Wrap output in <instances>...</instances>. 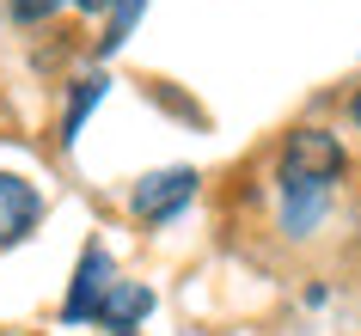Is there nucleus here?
Returning a JSON list of instances; mask_svg holds the SVG:
<instances>
[{
  "label": "nucleus",
  "mask_w": 361,
  "mask_h": 336,
  "mask_svg": "<svg viewBox=\"0 0 361 336\" xmlns=\"http://www.w3.org/2000/svg\"><path fill=\"white\" fill-rule=\"evenodd\" d=\"M343 147H337V135H324V129H294L288 135V147H282V178H306V184H337L343 178Z\"/></svg>",
  "instance_id": "1"
},
{
  "label": "nucleus",
  "mask_w": 361,
  "mask_h": 336,
  "mask_svg": "<svg viewBox=\"0 0 361 336\" xmlns=\"http://www.w3.org/2000/svg\"><path fill=\"white\" fill-rule=\"evenodd\" d=\"M111 287H116L111 257H104L98 244H86V251H80V269H74V287H68V299H61V318H68V324L98 318V306H104V294H111Z\"/></svg>",
  "instance_id": "2"
},
{
  "label": "nucleus",
  "mask_w": 361,
  "mask_h": 336,
  "mask_svg": "<svg viewBox=\"0 0 361 336\" xmlns=\"http://www.w3.org/2000/svg\"><path fill=\"white\" fill-rule=\"evenodd\" d=\"M190 196H196V171H190V166H171V171L141 178V184H135V196H129V208L141 214V220H171Z\"/></svg>",
  "instance_id": "3"
},
{
  "label": "nucleus",
  "mask_w": 361,
  "mask_h": 336,
  "mask_svg": "<svg viewBox=\"0 0 361 336\" xmlns=\"http://www.w3.org/2000/svg\"><path fill=\"white\" fill-rule=\"evenodd\" d=\"M37 220H43L37 184H25L19 171H0V244H19Z\"/></svg>",
  "instance_id": "4"
},
{
  "label": "nucleus",
  "mask_w": 361,
  "mask_h": 336,
  "mask_svg": "<svg viewBox=\"0 0 361 336\" xmlns=\"http://www.w3.org/2000/svg\"><path fill=\"white\" fill-rule=\"evenodd\" d=\"M331 202V184H306V178H282V232H312Z\"/></svg>",
  "instance_id": "5"
},
{
  "label": "nucleus",
  "mask_w": 361,
  "mask_h": 336,
  "mask_svg": "<svg viewBox=\"0 0 361 336\" xmlns=\"http://www.w3.org/2000/svg\"><path fill=\"white\" fill-rule=\"evenodd\" d=\"M147 312H153V287H141V281H116L111 294H104V306H98V324L129 330V324H141Z\"/></svg>",
  "instance_id": "6"
},
{
  "label": "nucleus",
  "mask_w": 361,
  "mask_h": 336,
  "mask_svg": "<svg viewBox=\"0 0 361 336\" xmlns=\"http://www.w3.org/2000/svg\"><path fill=\"white\" fill-rule=\"evenodd\" d=\"M98 98H104V74H92V80H80V86H74V98H68V123H61V141H68V147L80 141V123H86V111H92Z\"/></svg>",
  "instance_id": "7"
},
{
  "label": "nucleus",
  "mask_w": 361,
  "mask_h": 336,
  "mask_svg": "<svg viewBox=\"0 0 361 336\" xmlns=\"http://www.w3.org/2000/svg\"><path fill=\"white\" fill-rule=\"evenodd\" d=\"M141 19V0H116V13H111V37H104V49H116V43L129 37V25Z\"/></svg>",
  "instance_id": "8"
},
{
  "label": "nucleus",
  "mask_w": 361,
  "mask_h": 336,
  "mask_svg": "<svg viewBox=\"0 0 361 336\" xmlns=\"http://www.w3.org/2000/svg\"><path fill=\"white\" fill-rule=\"evenodd\" d=\"M61 0H13V19H25V25H37V19H49Z\"/></svg>",
  "instance_id": "9"
},
{
  "label": "nucleus",
  "mask_w": 361,
  "mask_h": 336,
  "mask_svg": "<svg viewBox=\"0 0 361 336\" xmlns=\"http://www.w3.org/2000/svg\"><path fill=\"white\" fill-rule=\"evenodd\" d=\"M74 6H86V13H104V6H116V0H74Z\"/></svg>",
  "instance_id": "10"
},
{
  "label": "nucleus",
  "mask_w": 361,
  "mask_h": 336,
  "mask_svg": "<svg viewBox=\"0 0 361 336\" xmlns=\"http://www.w3.org/2000/svg\"><path fill=\"white\" fill-rule=\"evenodd\" d=\"M349 111H355V123H361V92H355V104H349Z\"/></svg>",
  "instance_id": "11"
},
{
  "label": "nucleus",
  "mask_w": 361,
  "mask_h": 336,
  "mask_svg": "<svg viewBox=\"0 0 361 336\" xmlns=\"http://www.w3.org/2000/svg\"><path fill=\"white\" fill-rule=\"evenodd\" d=\"M116 336H135V330H116Z\"/></svg>",
  "instance_id": "12"
}]
</instances>
